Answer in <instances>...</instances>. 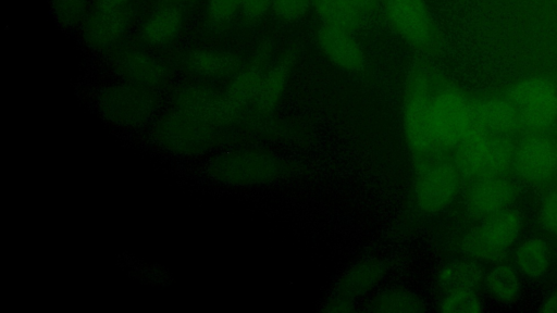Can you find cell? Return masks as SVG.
<instances>
[{
  "instance_id": "obj_1",
  "label": "cell",
  "mask_w": 557,
  "mask_h": 313,
  "mask_svg": "<svg viewBox=\"0 0 557 313\" xmlns=\"http://www.w3.org/2000/svg\"><path fill=\"white\" fill-rule=\"evenodd\" d=\"M456 148V167L462 177L473 180L502 175L512 164L515 153L506 135L486 130L474 114L469 130Z\"/></svg>"
},
{
  "instance_id": "obj_2",
  "label": "cell",
  "mask_w": 557,
  "mask_h": 313,
  "mask_svg": "<svg viewBox=\"0 0 557 313\" xmlns=\"http://www.w3.org/2000/svg\"><path fill=\"white\" fill-rule=\"evenodd\" d=\"M288 164L270 152L240 149L216 155L210 175L227 185L250 186L271 183L288 173Z\"/></svg>"
},
{
  "instance_id": "obj_3",
  "label": "cell",
  "mask_w": 557,
  "mask_h": 313,
  "mask_svg": "<svg viewBox=\"0 0 557 313\" xmlns=\"http://www.w3.org/2000/svg\"><path fill=\"white\" fill-rule=\"evenodd\" d=\"M425 67L414 63L407 74L403 101V126L406 142L413 154L434 151L430 128L431 85Z\"/></svg>"
},
{
  "instance_id": "obj_4",
  "label": "cell",
  "mask_w": 557,
  "mask_h": 313,
  "mask_svg": "<svg viewBox=\"0 0 557 313\" xmlns=\"http://www.w3.org/2000/svg\"><path fill=\"white\" fill-rule=\"evenodd\" d=\"M473 121L472 103L455 89L432 95L430 128L434 151L456 148Z\"/></svg>"
},
{
  "instance_id": "obj_5",
  "label": "cell",
  "mask_w": 557,
  "mask_h": 313,
  "mask_svg": "<svg viewBox=\"0 0 557 313\" xmlns=\"http://www.w3.org/2000/svg\"><path fill=\"white\" fill-rule=\"evenodd\" d=\"M522 227L518 211L505 209L488 217L466 234L460 248L463 253L480 260H502L516 241Z\"/></svg>"
},
{
  "instance_id": "obj_6",
  "label": "cell",
  "mask_w": 557,
  "mask_h": 313,
  "mask_svg": "<svg viewBox=\"0 0 557 313\" xmlns=\"http://www.w3.org/2000/svg\"><path fill=\"white\" fill-rule=\"evenodd\" d=\"M216 128L206 122L172 111L163 115L153 128L156 141L180 154H200L218 143Z\"/></svg>"
},
{
  "instance_id": "obj_7",
  "label": "cell",
  "mask_w": 557,
  "mask_h": 313,
  "mask_svg": "<svg viewBox=\"0 0 557 313\" xmlns=\"http://www.w3.org/2000/svg\"><path fill=\"white\" fill-rule=\"evenodd\" d=\"M101 115L120 126H140L154 115L158 100L153 90L128 83L109 86L97 100Z\"/></svg>"
},
{
  "instance_id": "obj_8",
  "label": "cell",
  "mask_w": 557,
  "mask_h": 313,
  "mask_svg": "<svg viewBox=\"0 0 557 313\" xmlns=\"http://www.w3.org/2000/svg\"><path fill=\"white\" fill-rule=\"evenodd\" d=\"M391 27L409 46L432 51L437 30L424 0H380Z\"/></svg>"
},
{
  "instance_id": "obj_9",
  "label": "cell",
  "mask_w": 557,
  "mask_h": 313,
  "mask_svg": "<svg viewBox=\"0 0 557 313\" xmlns=\"http://www.w3.org/2000/svg\"><path fill=\"white\" fill-rule=\"evenodd\" d=\"M508 99L515 105L521 124L534 129L548 128L557 118V88L548 79L533 77L515 85Z\"/></svg>"
},
{
  "instance_id": "obj_10",
  "label": "cell",
  "mask_w": 557,
  "mask_h": 313,
  "mask_svg": "<svg viewBox=\"0 0 557 313\" xmlns=\"http://www.w3.org/2000/svg\"><path fill=\"white\" fill-rule=\"evenodd\" d=\"M461 174L455 163H437L419 168L414 180V197L418 206L428 213H435L456 197Z\"/></svg>"
},
{
  "instance_id": "obj_11",
  "label": "cell",
  "mask_w": 557,
  "mask_h": 313,
  "mask_svg": "<svg viewBox=\"0 0 557 313\" xmlns=\"http://www.w3.org/2000/svg\"><path fill=\"white\" fill-rule=\"evenodd\" d=\"M111 65L125 83L151 90L164 86L171 77L163 60L139 49L121 50L113 55Z\"/></svg>"
},
{
  "instance_id": "obj_12",
  "label": "cell",
  "mask_w": 557,
  "mask_h": 313,
  "mask_svg": "<svg viewBox=\"0 0 557 313\" xmlns=\"http://www.w3.org/2000/svg\"><path fill=\"white\" fill-rule=\"evenodd\" d=\"M174 110L215 127L235 111L227 97L202 85H185L173 95Z\"/></svg>"
},
{
  "instance_id": "obj_13",
  "label": "cell",
  "mask_w": 557,
  "mask_h": 313,
  "mask_svg": "<svg viewBox=\"0 0 557 313\" xmlns=\"http://www.w3.org/2000/svg\"><path fill=\"white\" fill-rule=\"evenodd\" d=\"M512 164L527 180H546L557 172V142L543 135L529 136L515 149Z\"/></svg>"
},
{
  "instance_id": "obj_14",
  "label": "cell",
  "mask_w": 557,
  "mask_h": 313,
  "mask_svg": "<svg viewBox=\"0 0 557 313\" xmlns=\"http://www.w3.org/2000/svg\"><path fill=\"white\" fill-rule=\"evenodd\" d=\"M513 183L502 175L474 179L467 192L470 214L480 220L507 209L516 197Z\"/></svg>"
},
{
  "instance_id": "obj_15",
  "label": "cell",
  "mask_w": 557,
  "mask_h": 313,
  "mask_svg": "<svg viewBox=\"0 0 557 313\" xmlns=\"http://www.w3.org/2000/svg\"><path fill=\"white\" fill-rule=\"evenodd\" d=\"M129 7L103 9L95 7L84 20L83 37L96 50L113 47L124 36L131 24Z\"/></svg>"
},
{
  "instance_id": "obj_16",
  "label": "cell",
  "mask_w": 557,
  "mask_h": 313,
  "mask_svg": "<svg viewBox=\"0 0 557 313\" xmlns=\"http://www.w3.org/2000/svg\"><path fill=\"white\" fill-rule=\"evenodd\" d=\"M322 53L336 66L349 72L363 70V51L350 30L322 25L317 34Z\"/></svg>"
},
{
  "instance_id": "obj_17",
  "label": "cell",
  "mask_w": 557,
  "mask_h": 313,
  "mask_svg": "<svg viewBox=\"0 0 557 313\" xmlns=\"http://www.w3.org/2000/svg\"><path fill=\"white\" fill-rule=\"evenodd\" d=\"M180 62L188 74L206 78L230 76L240 68V60L236 55L208 48L189 50L183 54Z\"/></svg>"
},
{
  "instance_id": "obj_18",
  "label": "cell",
  "mask_w": 557,
  "mask_h": 313,
  "mask_svg": "<svg viewBox=\"0 0 557 313\" xmlns=\"http://www.w3.org/2000/svg\"><path fill=\"white\" fill-rule=\"evenodd\" d=\"M385 273L384 263L377 259H366L354 264L339 279L335 288L336 299L352 302L373 288Z\"/></svg>"
},
{
  "instance_id": "obj_19",
  "label": "cell",
  "mask_w": 557,
  "mask_h": 313,
  "mask_svg": "<svg viewBox=\"0 0 557 313\" xmlns=\"http://www.w3.org/2000/svg\"><path fill=\"white\" fill-rule=\"evenodd\" d=\"M472 107L478 123L491 133L507 135L521 124L519 114L508 98L488 99L478 104L472 103Z\"/></svg>"
},
{
  "instance_id": "obj_20",
  "label": "cell",
  "mask_w": 557,
  "mask_h": 313,
  "mask_svg": "<svg viewBox=\"0 0 557 313\" xmlns=\"http://www.w3.org/2000/svg\"><path fill=\"white\" fill-rule=\"evenodd\" d=\"M183 26L182 11L174 5L156 10L143 24V40L153 47H161L173 41Z\"/></svg>"
},
{
  "instance_id": "obj_21",
  "label": "cell",
  "mask_w": 557,
  "mask_h": 313,
  "mask_svg": "<svg viewBox=\"0 0 557 313\" xmlns=\"http://www.w3.org/2000/svg\"><path fill=\"white\" fill-rule=\"evenodd\" d=\"M312 7L324 25L350 32L366 18L350 0H312Z\"/></svg>"
},
{
  "instance_id": "obj_22",
  "label": "cell",
  "mask_w": 557,
  "mask_h": 313,
  "mask_svg": "<svg viewBox=\"0 0 557 313\" xmlns=\"http://www.w3.org/2000/svg\"><path fill=\"white\" fill-rule=\"evenodd\" d=\"M516 263L530 278L544 275L549 265V251L545 241L539 238L524 241L516 251Z\"/></svg>"
},
{
  "instance_id": "obj_23",
  "label": "cell",
  "mask_w": 557,
  "mask_h": 313,
  "mask_svg": "<svg viewBox=\"0 0 557 313\" xmlns=\"http://www.w3.org/2000/svg\"><path fill=\"white\" fill-rule=\"evenodd\" d=\"M369 310L383 313H407L421 312L424 306L416 293L403 288H392L377 295L371 301Z\"/></svg>"
},
{
  "instance_id": "obj_24",
  "label": "cell",
  "mask_w": 557,
  "mask_h": 313,
  "mask_svg": "<svg viewBox=\"0 0 557 313\" xmlns=\"http://www.w3.org/2000/svg\"><path fill=\"white\" fill-rule=\"evenodd\" d=\"M482 276V268L478 264L457 260L440 270L437 281L441 288L447 291L455 288H473Z\"/></svg>"
},
{
  "instance_id": "obj_25",
  "label": "cell",
  "mask_w": 557,
  "mask_h": 313,
  "mask_svg": "<svg viewBox=\"0 0 557 313\" xmlns=\"http://www.w3.org/2000/svg\"><path fill=\"white\" fill-rule=\"evenodd\" d=\"M288 70V64L283 62L263 75L258 93L255 98L261 110L268 111L275 105L285 86Z\"/></svg>"
},
{
  "instance_id": "obj_26",
  "label": "cell",
  "mask_w": 557,
  "mask_h": 313,
  "mask_svg": "<svg viewBox=\"0 0 557 313\" xmlns=\"http://www.w3.org/2000/svg\"><path fill=\"white\" fill-rule=\"evenodd\" d=\"M262 78L263 75L257 67L246 68L237 73L226 95L234 110L251 99L255 100Z\"/></svg>"
},
{
  "instance_id": "obj_27",
  "label": "cell",
  "mask_w": 557,
  "mask_h": 313,
  "mask_svg": "<svg viewBox=\"0 0 557 313\" xmlns=\"http://www.w3.org/2000/svg\"><path fill=\"white\" fill-rule=\"evenodd\" d=\"M486 286L491 293L508 303L517 299L520 291L519 279L509 265H498L486 277Z\"/></svg>"
},
{
  "instance_id": "obj_28",
  "label": "cell",
  "mask_w": 557,
  "mask_h": 313,
  "mask_svg": "<svg viewBox=\"0 0 557 313\" xmlns=\"http://www.w3.org/2000/svg\"><path fill=\"white\" fill-rule=\"evenodd\" d=\"M440 311L446 313H475L481 302L472 288H455L446 291L440 303Z\"/></svg>"
},
{
  "instance_id": "obj_29",
  "label": "cell",
  "mask_w": 557,
  "mask_h": 313,
  "mask_svg": "<svg viewBox=\"0 0 557 313\" xmlns=\"http://www.w3.org/2000/svg\"><path fill=\"white\" fill-rule=\"evenodd\" d=\"M50 8L62 27H74L88 15V0H50Z\"/></svg>"
},
{
  "instance_id": "obj_30",
  "label": "cell",
  "mask_w": 557,
  "mask_h": 313,
  "mask_svg": "<svg viewBox=\"0 0 557 313\" xmlns=\"http://www.w3.org/2000/svg\"><path fill=\"white\" fill-rule=\"evenodd\" d=\"M312 7V0H273L272 10L282 20L294 21L301 17Z\"/></svg>"
},
{
  "instance_id": "obj_31",
  "label": "cell",
  "mask_w": 557,
  "mask_h": 313,
  "mask_svg": "<svg viewBox=\"0 0 557 313\" xmlns=\"http://www.w3.org/2000/svg\"><path fill=\"white\" fill-rule=\"evenodd\" d=\"M243 0H209L208 14L214 21H225L242 9Z\"/></svg>"
},
{
  "instance_id": "obj_32",
  "label": "cell",
  "mask_w": 557,
  "mask_h": 313,
  "mask_svg": "<svg viewBox=\"0 0 557 313\" xmlns=\"http://www.w3.org/2000/svg\"><path fill=\"white\" fill-rule=\"evenodd\" d=\"M544 227L557 236V191L546 197L541 209Z\"/></svg>"
},
{
  "instance_id": "obj_33",
  "label": "cell",
  "mask_w": 557,
  "mask_h": 313,
  "mask_svg": "<svg viewBox=\"0 0 557 313\" xmlns=\"http://www.w3.org/2000/svg\"><path fill=\"white\" fill-rule=\"evenodd\" d=\"M272 1L273 0H243L240 10L247 17L258 18L272 8Z\"/></svg>"
},
{
  "instance_id": "obj_34",
  "label": "cell",
  "mask_w": 557,
  "mask_h": 313,
  "mask_svg": "<svg viewBox=\"0 0 557 313\" xmlns=\"http://www.w3.org/2000/svg\"><path fill=\"white\" fill-rule=\"evenodd\" d=\"M354 5L367 17L377 8L380 0H350Z\"/></svg>"
},
{
  "instance_id": "obj_35",
  "label": "cell",
  "mask_w": 557,
  "mask_h": 313,
  "mask_svg": "<svg viewBox=\"0 0 557 313\" xmlns=\"http://www.w3.org/2000/svg\"><path fill=\"white\" fill-rule=\"evenodd\" d=\"M131 0H96L95 7L103 9H120L129 7Z\"/></svg>"
},
{
  "instance_id": "obj_36",
  "label": "cell",
  "mask_w": 557,
  "mask_h": 313,
  "mask_svg": "<svg viewBox=\"0 0 557 313\" xmlns=\"http://www.w3.org/2000/svg\"><path fill=\"white\" fill-rule=\"evenodd\" d=\"M543 312H557V291L552 293L541 308Z\"/></svg>"
}]
</instances>
